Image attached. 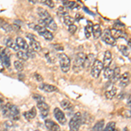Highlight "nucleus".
<instances>
[{
    "label": "nucleus",
    "mask_w": 131,
    "mask_h": 131,
    "mask_svg": "<svg viewBox=\"0 0 131 131\" xmlns=\"http://www.w3.org/2000/svg\"><path fill=\"white\" fill-rule=\"evenodd\" d=\"M85 58L86 54L84 52H79V53L76 54L73 64V70L74 71V73H80L81 71H82Z\"/></svg>",
    "instance_id": "obj_1"
},
{
    "label": "nucleus",
    "mask_w": 131,
    "mask_h": 131,
    "mask_svg": "<svg viewBox=\"0 0 131 131\" xmlns=\"http://www.w3.org/2000/svg\"><path fill=\"white\" fill-rule=\"evenodd\" d=\"M82 123V115L80 112H77L73 115L69 122L70 131H78Z\"/></svg>",
    "instance_id": "obj_2"
},
{
    "label": "nucleus",
    "mask_w": 131,
    "mask_h": 131,
    "mask_svg": "<svg viewBox=\"0 0 131 131\" xmlns=\"http://www.w3.org/2000/svg\"><path fill=\"white\" fill-rule=\"evenodd\" d=\"M59 61H60V68L63 73H67V72L70 70L71 60L67 54H65V53L59 54Z\"/></svg>",
    "instance_id": "obj_3"
},
{
    "label": "nucleus",
    "mask_w": 131,
    "mask_h": 131,
    "mask_svg": "<svg viewBox=\"0 0 131 131\" xmlns=\"http://www.w3.org/2000/svg\"><path fill=\"white\" fill-rule=\"evenodd\" d=\"M102 70H103L102 62L99 60H95L94 64L91 67V75L93 76V78L97 79V78H99V76H100Z\"/></svg>",
    "instance_id": "obj_4"
},
{
    "label": "nucleus",
    "mask_w": 131,
    "mask_h": 131,
    "mask_svg": "<svg viewBox=\"0 0 131 131\" xmlns=\"http://www.w3.org/2000/svg\"><path fill=\"white\" fill-rule=\"evenodd\" d=\"M10 52L8 48H3L0 52V60L3 63L4 67L9 68L10 67Z\"/></svg>",
    "instance_id": "obj_5"
},
{
    "label": "nucleus",
    "mask_w": 131,
    "mask_h": 131,
    "mask_svg": "<svg viewBox=\"0 0 131 131\" xmlns=\"http://www.w3.org/2000/svg\"><path fill=\"white\" fill-rule=\"evenodd\" d=\"M101 39H102L106 44H107V45L112 46L116 45L115 39H114L113 38H112L110 30H108V29H106V30L103 31L102 34L101 35Z\"/></svg>",
    "instance_id": "obj_6"
},
{
    "label": "nucleus",
    "mask_w": 131,
    "mask_h": 131,
    "mask_svg": "<svg viewBox=\"0 0 131 131\" xmlns=\"http://www.w3.org/2000/svg\"><path fill=\"white\" fill-rule=\"evenodd\" d=\"M53 113H54V116H55L57 121L60 122L61 125H65L66 122H67V118H66V115H65V114L63 113V111L60 110L58 107H56V108H54Z\"/></svg>",
    "instance_id": "obj_7"
},
{
    "label": "nucleus",
    "mask_w": 131,
    "mask_h": 131,
    "mask_svg": "<svg viewBox=\"0 0 131 131\" xmlns=\"http://www.w3.org/2000/svg\"><path fill=\"white\" fill-rule=\"evenodd\" d=\"M20 116V112L18 107L15 106V105H12L10 107V114H9V118L12 121H18Z\"/></svg>",
    "instance_id": "obj_8"
},
{
    "label": "nucleus",
    "mask_w": 131,
    "mask_h": 131,
    "mask_svg": "<svg viewBox=\"0 0 131 131\" xmlns=\"http://www.w3.org/2000/svg\"><path fill=\"white\" fill-rule=\"evenodd\" d=\"M37 107L40 111V115L42 117H46L49 114V106L46 102H39L37 104Z\"/></svg>",
    "instance_id": "obj_9"
},
{
    "label": "nucleus",
    "mask_w": 131,
    "mask_h": 131,
    "mask_svg": "<svg viewBox=\"0 0 131 131\" xmlns=\"http://www.w3.org/2000/svg\"><path fill=\"white\" fill-rule=\"evenodd\" d=\"M94 60H95V55L94 53H89L88 55H86L85 58V61H84L83 68L86 69V70L89 69L94 64Z\"/></svg>",
    "instance_id": "obj_10"
},
{
    "label": "nucleus",
    "mask_w": 131,
    "mask_h": 131,
    "mask_svg": "<svg viewBox=\"0 0 131 131\" xmlns=\"http://www.w3.org/2000/svg\"><path fill=\"white\" fill-rule=\"evenodd\" d=\"M45 126L49 131H60V127L50 119H46L45 121Z\"/></svg>",
    "instance_id": "obj_11"
},
{
    "label": "nucleus",
    "mask_w": 131,
    "mask_h": 131,
    "mask_svg": "<svg viewBox=\"0 0 131 131\" xmlns=\"http://www.w3.org/2000/svg\"><path fill=\"white\" fill-rule=\"evenodd\" d=\"M39 89H41L42 91L46 92V93H52V92H56V91H58V88H56V86H53V85L47 84V83L40 84V85L39 86Z\"/></svg>",
    "instance_id": "obj_12"
},
{
    "label": "nucleus",
    "mask_w": 131,
    "mask_h": 131,
    "mask_svg": "<svg viewBox=\"0 0 131 131\" xmlns=\"http://www.w3.org/2000/svg\"><path fill=\"white\" fill-rule=\"evenodd\" d=\"M112 62V53L109 51H106L104 53V59H103V68H107V67H110V64Z\"/></svg>",
    "instance_id": "obj_13"
},
{
    "label": "nucleus",
    "mask_w": 131,
    "mask_h": 131,
    "mask_svg": "<svg viewBox=\"0 0 131 131\" xmlns=\"http://www.w3.org/2000/svg\"><path fill=\"white\" fill-rule=\"evenodd\" d=\"M129 84V73H124L120 77V86L122 88H126Z\"/></svg>",
    "instance_id": "obj_14"
},
{
    "label": "nucleus",
    "mask_w": 131,
    "mask_h": 131,
    "mask_svg": "<svg viewBox=\"0 0 131 131\" xmlns=\"http://www.w3.org/2000/svg\"><path fill=\"white\" fill-rule=\"evenodd\" d=\"M16 44L18 46V48H21L22 50H28L29 49V46L26 43V41L23 39L22 37H18L16 39Z\"/></svg>",
    "instance_id": "obj_15"
},
{
    "label": "nucleus",
    "mask_w": 131,
    "mask_h": 131,
    "mask_svg": "<svg viewBox=\"0 0 131 131\" xmlns=\"http://www.w3.org/2000/svg\"><path fill=\"white\" fill-rule=\"evenodd\" d=\"M5 45L8 47V49H9V48H10V49L14 50L15 52H18V51H19V48H18V46H17L16 42L14 41L12 39H10V38H8V39H6Z\"/></svg>",
    "instance_id": "obj_16"
},
{
    "label": "nucleus",
    "mask_w": 131,
    "mask_h": 131,
    "mask_svg": "<svg viewBox=\"0 0 131 131\" xmlns=\"http://www.w3.org/2000/svg\"><path fill=\"white\" fill-rule=\"evenodd\" d=\"M37 12H38V15H39V18H40V19L46 20L51 17L49 12H48L46 9H44V8H38Z\"/></svg>",
    "instance_id": "obj_17"
},
{
    "label": "nucleus",
    "mask_w": 131,
    "mask_h": 131,
    "mask_svg": "<svg viewBox=\"0 0 131 131\" xmlns=\"http://www.w3.org/2000/svg\"><path fill=\"white\" fill-rule=\"evenodd\" d=\"M120 77H121V68L120 67H115L113 70V76H112L110 81L112 83H115L117 81H119Z\"/></svg>",
    "instance_id": "obj_18"
},
{
    "label": "nucleus",
    "mask_w": 131,
    "mask_h": 131,
    "mask_svg": "<svg viewBox=\"0 0 131 131\" xmlns=\"http://www.w3.org/2000/svg\"><path fill=\"white\" fill-rule=\"evenodd\" d=\"M46 24V27H48V28H50L52 31H56L57 30V25L55 23V21H54L53 18H52V17H50V18H48L47 19L45 20Z\"/></svg>",
    "instance_id": "obj_19"
},
{
    "label": "nucleus",
    "mask_w": 131,
    "mask_h": 131,
    "mask_svg": "<svg viewBox=\"0 0 131 131\" xmlns=\"http://www.w3.org/2000/svg\"><path fill=\"white\" fill-rule=\"evenodd\" d=\"M36 115H37V111H36V108H35V107H32L31 110H29V111H27V112H25L24 116H25V119L28 120V121H30V120L33 119V118L35 117Z\"/></svg>",
    "instance_id": "obj_20"
},
{
    "label": "nucleus",
    "mask_w": 131,
    "mask_h": 131,
    "mask_svg": "<svg viewBox=\"0 0 131 131\" xmlns=\"http://www.w3.org/2000/svg\"><path fill=\"white\" fill-rule=\"evenodd\" d=\"M116 93H117V89H116V88L115 86H112L109 90L106 91V93H105V96H106V98L108 99V100H112V99L115 96Z\"/></svg>",
    "instance_id": "obj_21"
},
{
    "label": "nucleus",
    "mask_w": 131,
    "mask_h": 131,
    "mask_svg": "<svg viewBox=\"0 0 131 131\" xmlns=\"http://www.w3.org/2000/svg\"><path fill=\"white\" fill-rule=\"evenodd\" d=\"M92 33L94 34V38L95 39L101 37V29L100 25L97 24V25H94V26H93Z\"/></svg>",
    "instance_id": "obj_22"
},
{
    "label": "nucleus",
    "mask_w": 131,
    "mask_h": 131,
    "mask_svg": "<svg viewBox=\"0 0 131 131\" xmlns=\"http://www.w3.org/2000/svg\"><path fill=\"white\" fill-rule=\"evenodd\" d=\"M60 106L62 108H64L65 110H67V111H70L73 109V104L70 102L69 101H67V100H63L62 101L60 102Z\"/></svg>",
    "instance_id": "obj_23"
},
{
    "label": "nucleus",
    "mask_w": 131,
    "mask_h": 131,
    "mask_svg": "<svg viewBox=\"0 0 131 131\" xmlns=\"http://www.w3.org/2000/svg\"><path fill=\"white\" fill-rule=\"evenodd\" d=\"M30 46L31 50L34 52H40L41 51V46L37 40H30Z\"/></svg>",
    "instance_id": "obj_24"
},
{
    "label": "nucleus",
    "mask_w": 131,
    "mask_h": 131,
    "mask_svg": "<svg viewBox=\"0 0 131 131\" xmlns=\"http://www.w3.org/2000/svg\"><path fill=\"white\" fill-rule=\"evenodd\" d=\"M110 33H111L112 38H113L114 39H119V38L122 37V31L121 29H116V28L110 30Z\"/></svg>",
    "instance_id": "obj_25"
},
{
    "label": "nucleus",
    "mask_w": 131,
    "mask_h": 131,
    "mask_svg": "<svg viewBox=\"0 0 131 131\" xmlns=\"http://www.w3.org/2000/svg\"><path fill=\"white\" fill-rule=\"evenodd\" d=\"M10 107H12V104H10V103H7V104L5 105V106H3V107H2L1 112L5 117H9Z\"/></svg>",
    "instance_id": "obj_26"
},
{
    "label": "nucleus",
    "mask_w": 131,
    "mask_h": 131,
    "mask_svg": "<svg viewBox=\"0 0 131 131\" xmlns=\"http://www.w3.org/2000/svg\"><path fill=\"white\" fill-rule=\"evenodd\" d=\"M104 124H105L104 120H101V121L97 122L95 125L93 127L92 131H101L103 128V127H104Z\"/></svg>",
    "instance_id": "obj_27"
},
{
    "label": "nucleus",
    "mask_w": 131,
    "mask_h": 131,
    "mask_svg": "<svg viewBox=\"0 0 131 131\" xmlns=\"http://www.w3.org/2000/svg\"><path fill=\"white\" fill-rule=\"evenodd\" d=\"M62 4L63 5H64V7L67 9V8H68V9H74V8L77 6V4L75 3V2L73 1H62Z\"/></svg>",
    "instance_id": "obj_28"
},
{
    "label": "nucleus",
    "mask_w": 131,
    "mask_h": 131,
    "mask_svg": "<svg viewBox=\"0 0 131 131\" xmlns=\"http://www.w3.org/2000/svg\"><path fill=\"white\" fill-rule=\"evenodd\" d=\"M119 50L125 57H129V55H130L129 48H128L126 46H123V45L119 46Z\"/></svg>",
    "instance_id": "obj_29"
},
{
    "label": "nucleus",
    "mask_w": 131,
    "mask_h": 131,
    "mask_svg": "<svg viewBox=\"0 0 131 131\" xmlns=\"http://www.w3.org/2000/svg\"><path fill=\"white\" fill-rule=\"evenodd\" d=\"M92 31H93V25L91 24L90 21L88 22V25L86 26L85 28V34H86V37L88 38H90L91 34H92Z\"/></svg>",
    "instance_id": "obj_30"
},
{
    "label": "nucleus",
    "mask_w": 131,
    "mask_h": 131,
    "mask_svg": "<svg viewBox=\"0 0 131 131\" xmlns=\"http://www.w3.org/2000/svg\"><path fill=\"white\" fill-rule=\"evenodd\" d=\"M112 76H113V69L109 67H107V68H104V77L106 78L107 80L110 81Z\"/></svg>",
    "instance_id": "obj_31"
},
{
    "label": "nucleus",
    "mask_w": 131,
    "mask_h": 131,
    "mask_svg": "<svg viewBox=\"0 0 131 131\" xmlns=\"http://www.w3.org/2000/svg\"><path fill=\"white\" fill-rule=\"evenodd\" d=\"M17 56H18V58L20 60H23V61H26L29 59L26 52H23V51H18V52H17Z\"/></svg>",
    "instance_id": "obj_32"
},
{
    "label": "nucleus",
    "mask_w": 131,
    "mask_h": 131,
    "mask_svg": "<svg viewBox=\"0 0 131 131\" xmlns=\"http://www.w3.org/2000/svg\"><path fill=\"white\" fill-rule=\"evenodd\" d=\"M14 67L16 68L17 71L21 72L24 69V64L21 60H15L14 61Z\"/></svg>",
    "instance_id": "obj_33"
},
{
    "label": "nucleus",
    "mask_w": 131,
    "mask_h": 131,
    "mask_svg": "<svg viewBox=\"0 0 131 131\" xmlns=\"http://www.w3.org/2000/svg\"><path fill=\"white\" fill-rule=\"evenodd\" d=\"M74 18H72L71 16H69V15H67V16H65L64 17V23H65V25H73V23H74Z\"/></svg>",
    "instance_id": "obj_34"
},
{
    "label": "nucleus",
    "mask_w": 131,
    "mask_h": 131,
    "mask_svg": "<svg viewBox=\"0 0 131 131\" xmlns=\"http://www.w3.org/2000/svg\"><path fill=\"white\" fill-rule=\"evenodd\" d=\"M115 128V122H110L107 124L106 128H104L102 131H114Z\"/></svg>",
    "instance_id": "obj_35"
},
{
    "label": "nucleus",
    "mask_w": 131,
    "mask_h": 131,
    "mask_svg": "<svg viewBox=\"0 0 131 131\" xmlns=\"http://www.w3.org/2000/svg\"><path fill=\"white\" fill-rule=\"evenodd\" d=\"M37 3H41V4H44V5L49 6L50 8H53L54 7V4L52 1H51V0H41V1H37Z\"/></svg>",
    "instance_id": "obj_36"
},
{
    "label": "nucleus",
    "mask_w": 131,
    "mask_h": 131,
    "mask_svg": "<svg viewBox=\"0 0 131 131\" xmlns=\"http://www.w3.org/2000/svg\"><path fill=\"white\" fill-rule=\"evenodd\" d=\"M1 25H2V27H3L4 30H5V31H7V32H10V31H12V25H9V24H7V23H2Z\"/></svg>",
    "instance_id": "obj_37"
},
{
    "label": "nucleus",
    "mask_w": 131,
    "mask_h": 131,
    "mask_svg": "<svg viewBox=\"0 0 131 131\" xmlns=\"http://www.w3.org/2000/svg\"><path fill=\"white\" fill-rule=\"evenodd\" d=\"M58 13L60 14V15H62V16H64V17L67 16V15H68V14H67V10L64 7V6H60V7H59Z\"/></svg>",
    "instance_id": "obj_38"
},
{
    "label": "nucleus",
    "mask_w": 131,
    "mask_h": 131,
    "mask_svg": "<svg viewBox=\"0 0 131 131\" xmlns=\"http://www.w3.org/2000/svg\"><path fill=\"white\" fill-rule=\"evenodd\" d=\"M32 97L35 101H38V103L39 102H45V98H44L42 95H40V94H33Z\"/></svg>",
    "instance_id": "obj_39"
},
{
    "label": "nucleus",
    "mask_w": 131,
    "mask_h": 131,
    "mask_svg": "<svg viewBox=\"0 0 131 131\" xmlns=\"http://www.w3.org/2000/svg\"><path fill=\"white\" fill-rule=\"evenodd\" d=\"M76 31H77V26H76L74 24L68 26V31L71 33V34H74L76 32Z\"/></svg>",
    "instance_id": "obj_40"
},
{
    "label": "nucleus",
    "mask_w": 131,
    "mask_h": 131,
    "mask_svg": "<svg viewBox=\"0 0 131 131\" xmlns=\"http://www.w3.org/2000/svg\"><path fill=\"white\" fill-rule=\"evenodd\" d=\"M27 56H28V58H35V52L34 51H32L31 49H28L27 50V52H26Z\"/></svg>",
    "instance_id": "obj_41"
},
{
    "label": "nucleus",
    "mask_w": 131,
    "mask_h": 131,
    "mask_svg": "<svg viewBox=\"0 0 131 131\" xmlns=\"http://www.w3.org/2000/svg\"><path fill=\"white\" fill-rule=\"evenodd\" d=\"M26 38H28L30 40H36V37H35V35H33V34H31V33H26Z\"/></svg>",
    "instance_id": "obj_42"
},
{
    "label": "nucleus",
    "mask_w": 131,
    "mask_h": 131,
    "mask_svg": "<svg viewBox=\"0 0 131 131\" xmlns=\"http://www.w3.org/2000/svg\"><path fill=\"white\" fill-rule=\"evenodd\" d=\"M34 77H35V79L37 80L38 81H43V77H42L40 74H39V73H34Z\"/></svg>",
    "instance_id": "obj_43"
},
{
    "label": "nucleus",
    "mask_w": 131,
    "mask_h": 131,
    "mask_svg": "<svg viewBox=\"0 0 131 131\" xmlns=\"http://www.w3.org/2000/svg\"><path fill=\"white\" fill-rule=\"evenodd\" d=\"M39 25V26H41V27H44V28H46V22H45V20H43V19H39V24H38Z\"/></svg>",
    "instance_id": "obj_44"
},
{
    "label": "nucleus",
    "mask_w": 131,
    "mask_h": 131,
    "mask_svg": "<svg viewBox=\"0 0 131 131\" xmlns=\"http://www.w3.org/2000/svg\"><path fill=\"white\" fill-rule=\"evenodd\" d=\"M53 47H54V49L57 50V51H63L64 50L63 46H60V45H53Z\"/></svg>",
    "instance_id": "obj_45"
},
{
    "label": "nucleus",
    "mask_w": 131,
    "mask_h": 131,
    "mask_svg": "<svg viewBox=\"0 0 131 131\" xmlns=\"http://www.w3.org/2000/svg\"><path fill=\"white\" fill-rule=\"evenodd\" d=\"M5 125L6 128H10V127L13 126V123H12V122H10V121H7V122H5Z\"/></svg>",
    "instance_id": "obj_46"
},
{
    "label": "nucleus",
    "mask_w": 131,
    "mask_h": 131,
    "mask_svg": "<svg viewBox=\"0 0 131 131\" xmlns=\"http://www.w3.org/2000/svg\"><path fill=\"white\" fill-rule=\"evenodd\" d=\"M4 71H5V67H4L3 63L0 60V73H2V72H4Z\"/></svg>",
    "instance_id": "obj_47"
},
{
    "label": "nucleus",
    "mask_w": 131,
    "mask_h": 131,
    "mask_svg": "<svg viewBox=\"0 0 131 131\" xmlns=\"http://www.w3.org/2000/svg\"><path fill=\"white\" fill-rule=\"evenodd\" d=\"M3 100H2L1 98H0V111H1V109H2V107H3Z\"/></svg>",
    "instance_id": "obj_48"
},
{
    "label": "nucleus",
    "mask_w": 131,
    "mask_h": 131,
    "mask_svg": "<svg viewBox=\"0 0 131 131\" xmlns=\"http://www.w3.org/2000/svg\"><path fill=\"white\" fill-rule=\"evenodd\" d=\"M80 15H81V14H77V16H76V20H79L82 18V17L80 16Z\"/></svg>",
    "instance_id": "obj_49"
},
{
    "label": "nucleus",
    "mask_w": 131,
    "mask_h": 131,
    "mask_svg": "<svg viewBox=\"0 0 131 131\" xmlns=\"http://www.w3.org/2000/svg\"><path fill=\"white\" fill-rule=\"evenodd\" d=\"M123 131H128V128H124Z\"/></svg>",
    "instance_id": "obj_50"
},
{
    "label": "nucleus",
    "mask_w": 131,
    "mask_h": 131,
    "mask_svg": "<svg viewBox=\"0 0 131 131\" xmlns=\"http://www.w3.org/2000/svg\"><path fill=\"white\" fill-rule=\"evenodd\" d=\"M0 131H8V130H7V129H1Z\"/></svg>",
    "instance_id": "obj_51"
},
{
    "label": "nucleus",
    "mask_w": 131,
    "mask_h": 131,
    "mask_svg": "<svg viewBox=\"0 0 131 131\" xmlns=\"http://www.w3.org/2000/svg\"><path fill=\"white\" fill-rule=\"evenodd\" d=\"M2 49H3V48L1 47V46H0V52H1V51H2Z\"/></svg>",
    "instance_id": "obj_52"
},
{
    "label": "nucleus",
    "mask_w": 131,
    "mask_h": 131,
    "mask_svg": "<svg viewBox=\"0 0 131 131\" xmlns=\"http://www.w3.org/2000/svg\"><path fill=\"white\" fill-rule=\"evenodd\" d=\"M35 131H39V130H35Z\"/></svg>",
    "instance_id": "obj_53"
}]
</instances>
